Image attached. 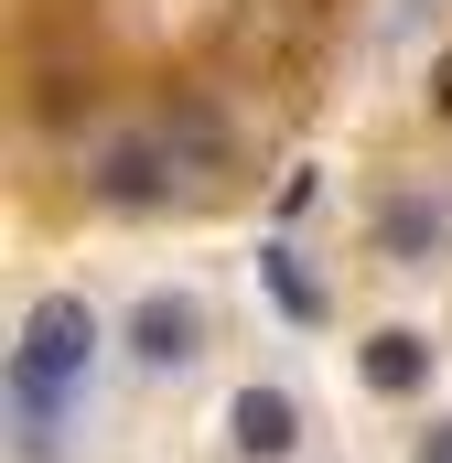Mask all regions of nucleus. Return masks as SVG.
Segmentation results:
<instances>
[{"label": "nucleus", "mask_w": 452, "mask_h": 463, "mask_svg": "<svg viewBox=\"0 0 452 463\" xmlns=\"http://www.w3.org/2000/svg\"><path fill=\"white\" fill-rule=\"evenodd\" d=\"M173 173H184V162H173L162 140H108V151L87 162L98 205H162V194H173Z\"/></svg>", "instance_id": "nucleus-3"}, {"label": "nucleus", "mask_w": 452, "mask_h": 463, "mask_svg": "<svg viewBox=\"0 0 452 463\" xmlns=\"http://www.w3.org/2000/svg\"><path fill=\"white\" fill-rule=\"evenodd\" d=\"M442 237H452V216L431 205V194H399V205L377 216V248H388L399 269H431V248H442Z\"/></svg>", "instance_id": "nucleus-7"}, {"label": "nucleus", "mask_w": 452, "mask_h": 463, "mask_svg": "<svg viewBox=\"0 0 452 463\" xmlns=\"http://www.w3.org/2000/svg\"><path fill=\"white\" fill-rule=\"evenodd\" d=\"M420 463H452V420H431V431H420Z\"/></svg>", "instance_id": "nucleus-11"}, {"label": "nucleus", "mask_w": 452, "mask_h": 463, "mask_svg": "<svg viewBox=\"0 0 452 463\" xmlns=\"http://www.w3.org/2000/svg\"><path fill=\"white\" fill-rule=\"evenodd\" d=\"M366 388H377V399H410V388H431V335H420V324H388V335H366Z\"/></svg>", "instance_id": "nucleus-6"}, {"label": "nucleus", "mask_w": 452, "mask_h": 463, "mask_svg": "<svg viewBox=\"0 0 452 463\" xmlns=\"http://www.w3.org/2000/svg\"><path fill=\"white\" fill-rule=\"evenodd\" d=\"M431 109L452 118V43H442V54H431Z\"/></svg>", "instance_id": "nucleus-10"}, {"label": "nucleus", "mask_w": 452, "mask_h": 463, "mask_svg": "<svg viewBox=\"0 0 452 463\" xmlns=\"http://www.w3.org/2000/svg\"><path fill=\"white\" fill-rule=\"evenodd\" d=\"M334 43V0H237V65H259V87H302Z\"/></svg>", "instance_id": "nucleus-1"}, {"label": "nucleus", "mask_w": 452, "mask_h": 463, "mask_svg": "<svg viewBox=\"0 0 452 463\" xmlns=\"http://www.w3.org/2000/svg\"><path fill=\"white\" fill-rule=\"evenodd\" d=\"M162 151H173L184 173H216V162H226V129H216V109H205V98H173V109H162Z\"/></svg>", "instance_id": "nucleus-8"}, {"label": "nucleus", "mask_w": 452, "mask_h": 463, "mask_svg": "<svg viewBox=\"0 0 452 463\" xmlns=\"http://www.w3.org/2000/svg\"><path fill=\"white\" fill-rule=\"evenodd\" d=\"M259 280H269V302H280L291 324H324V280H313L291 248H259Z\"/></svg>", "instance_id": "nucleus-9"}, {"label": "nucleus", "mask_w": 452, "mask_h": 463, "mask_svg": "<svg viewBox=\"0 0 452 463\" xmlns=\"http://www.w3.org/2000/svg\"><path fill=\"white\" fill-rule=\"evenodd\" d=\"M226 431H237L248 463H291V453H302V399H291V388H237Z\"/></svg>", "instance_id": "nucleus-4"}, {"label": "nucleus", "mask_w": 452, "mask_h": 463, "mask_svg": "<svg viewBox=\"0 0 452 463\" xmlns=\"http://www.w3.org/2000/svg\"><path fill=\"white\" fill-rule=\"evenodd\" d=\"M194 335H205V324H194V302H173V291H151V302L129 313V355H140V366H184Z\"/></svg>", "instance_id": "nucleus-5"}, {"label": "nucleus", "mask_w": 452, "mask_h": 463, "mask_svg": "<svg viewBox=\"0 0 452 463\" xmlns=\"http://www.w3.org/2000/svg\"><path fill=\"white\" fill-rule=\"evenodd\" d=\"M87 366H98V313H87V291H43V302L22 313L11 377H33V388H87Z\"/></svg>", "instance_id": "nucleus-2"}]
</instances>
